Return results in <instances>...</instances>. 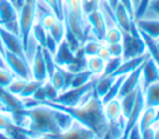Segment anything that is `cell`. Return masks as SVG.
<instances>
[{"label":"cell","mask_w":159,"mask_h":139,"mask_svg":"<svg viewBox=\"0 0 159 139\" xmlns=\"http://www.w3.org/2000/svg\"><path fill=\"white\" fill-rule=\"evenodd\" d=\"M55 139H97L94 133L86 127L75 122V124L66 132H62L57 135H52Z\"/></svg>","instance_id":"obj_12"},{"label":"cell","mask_w":159,"mask_h":139,"mask_svg":"<svg viewBox=\"0 0 159 139\" xmlns=\"http://www.w3.org/2000/svg\"><path fill=\"white\" fill-rule=\"evenodd\" d=\"M124 77H125V74H122V76H117V77H116L114 82L112 83V86H111V88L108 89V92L101 98V101H102L103 104H106L107 102H109V101H112V99L118 98V93H119L120 86H122V83H123V81H124Z\"/></svg>","instance_id":"obj_25"},{"label":"cell","mask_w":159,"mask_h":139,"mask_svg":"<svg viewBox=\"0 0 159 139\" xmlns=\"http://www.w3.org/2000/svg\"><path fill=\"white\" fill-rule=\"evenodd\" d=\"M37 139H55L52 135H41V137H39Z\"/></svg>","instance_id":"obj_53"},{"label":"cell","mask_w":159,"mask_h":139,"mask_svg":"<svg viewBox=\"0 0 159 139\" xmlns=\"http://www.w3.org/2000/svg\"><path fill=\"white\" fill-rule=\"evenodd\" d=\"M24 104H25V108L31 107L34 104H45L51 108L61 109V110L68 113L78 124L92 130L94 133V135L97 137V139H103V137L106 135V133L108 130L109 124L104 115V105H103L101 98L94 93V91L92 92V94L88 97V99L84 103H82L81 105H75V107H68V105H63V104L48 102V101L35 103L30 98L24 99Z\"/></svg>","instance_id":"obj_1"},{"label":"cell","mask_w":159,"mask_h":139,"mask_svg":"<svg viewBox=\"0 0 159 139\" xmlns=\"http://www.w3.org/2000/svg\"><path fill=\"white\" fill-rule=\"evenodd\" d=\"M0 26L19 35V12L10 0H0Z\"/></svg>","instance_id":"obj_6"},{"label":"cell","mask_w":159,"mask_h":139,"mask_svg":"<svg viewBox=\"0 0 159 139\" xmlns=\"http://www.w3.org/2000/svg\"><path fill=\"white\" fill-rule=\"evenodd\" d=\"M159 82V66L150 57L142 65V74L139 86L142 89H145L152 83Z\"/></svg>","instance_id":"obj_10"},{"label":"cell","mask_w":159,"mask_h":139,"mask_svg":"<svg viewBox=\"0 0 159 139\" xmlns=\"http://www.w3.org/2000/svg\"><path fill=\"white\" fill-rule=\"evenodd\" d=\"M19 12V32H20V38L27 57V51H29V41L31 36V29L35 24L36 20V5H31L25 2L22 7L17 11Z\"/></svg>","instance_id":"obj_4"},{"label":"cell","mask_w":159,"mask_h":139,"mask_svg":"<svg viewBox=\"0 0 159 139\" xmlns=\"http://www.w3.org/2000/svg\"><path fill=\"white\" fill-rule=\"evenodd\" d=\"M4 60H5V63H6V67L15 74V77L26 79V81L32 79L30 62L26 58H22L20 56L15 55V53H11L9 51H5Z\"/></svg>","instance_id":"obj_7"},{"label":"cell","mask_w":159,"mask_h":139,"mask_svg":"<svg viewBox=\"0 0 159 139\" xmlns=\"http://www.w3.org/2000/svg\"><path fill=\"white\" fill-rule=\"evenodd\" d=\"M63 40L66 41V43L68 45V47H70L73 52L78 51V50L81 48V46H82V42L78 40V37H77L70 29H67L66 26H65V36H63Z\"/></svg>","instance_id":"obj_31"},{"label":"cell","mask_w":159,"mask_h":139,"mask_svg":"<svg viewBox=\"0 0 159 139\" xmlns=\"http://www.w3.org/2000/svg\"><path fill=\"white\" fill-rule=\"evenodd\" d=\"M0 103L6 109V112L19 110V109L25 108L24 101L21 98H19L17 96L10 93L7 91V88L1 87V86H0Z\"/></svg>","instance_id":"obj_13"},{"label":"cell","mask_w":159,"mask_h":139,"mask_svg":"<svg viewBox=\"0 0 159 139\" xmlns=\"http://www.w3.org/2000/svg\"><path fill=\"white\" fill-rule=\"evenodd\" d=\"M43 82H40V81H36V79H29L26 83H25V86H24V88H22V91L20 92V94H19V98H21L22 101L24 99H29V98H32V96H34V93L36 92V89L42 84Z\"/></svg>","instance_id":"obj_28"},{"label":"cell","mask_w":159,"mask_h":139,"mask_svg":"<svg viewBox=\"0 0 159 139\" xmlns=\"http://www.w3.org/2000/svg\"><path fill=\"white\" fill-rule=\"evenodd\" d=\"M135 25L139 31L144 32L145 35L159 38V20H150V19H138L135 20Z\"/></svg>","instance_id":"obj_18"},{"label":"cell","mask_w":159,"mask_h":139,"mask_svg":"<svg viewBox=\"0 0 159 139\" xmlns=\"http://www.w3.org/2000/svg\"><path fill=\"white\" fill-rule=\"evenodd\" d=\"M42 57H43V61H45V66H46V71H47V76L50 77L55 70H56V63H55V60H53V55L50 53L46 48L42 47Z\"/></svg>","instance_id":"obj_36"},{"label":"cell","mask_w":159,"mask_h":139,"mask_svg":"<svg viewBox=\"0 0 159 139\" xmlns=\"http://www.w3.org/2000/svg\"><path fill=\"white\" fill-rule=\"evenodd\" d=\"M0 38L2 41L5 51H9L11 53H15V55L27 60L24 46H22V42H21V38H20L19 35H15V34L10 32L9 30L4 29L2 26H0Z\"/></svg>","instance_id":"obj_9"},{"label":"cell","mask_w":159,"mask_h":139,"mask_svg":"<svg viewBox=\"0 0 159 139\" xmlns=\"http://www.w3.org/2000/svg\"><path fill=\"white\" fill-rule=\"evenodd\" d=\"M10 1H11V2H12V4H14V2H15V0H10ZM14 6H15V5H14Z\"/></svg>","instance_id":"obj_56"},{"label":"cell","mask_w":159,"mask_h":139,"mask_svg":"<svg viewBox=\"0 0 159 139\" xmlns=\"http://www.w3.org/2000/svg\"><path fill=\"white\" fill-rule=\"evenodd\" d=\"M140 135H142V139H154V137H155V127L152 125V127L142 130Z\"/></svg>","instance_id":"obj_46"},{"label":"cell","mask_w":159,"mask_h":139,"mask_svg":"<svg viewBox=\"0 0 159 139\" xmlns=\"http://www.w3.org/2000/svg\"><path fill=\"white\" fill-rule=\"evenodd\" d=\"M43 91H45V96H46V101H48V102H53L56 98H57V96L60 94V92L50 83V81L47 79V81H45L43 82ZM45 102V101H43Z\"/></svg>","instance_id":"obj_38"},{"label":"cell","mask_w":159,"mask_h":139,"mask_svg":"<svg viewBox=\"0 0 159 139\" xmlns=\"http://www.w3.org/2000/svg\"><path fill=\"white\" fill-rule=\"evenodd\" d=\"M93 73L89 72L88 70H83L80 72L73 73V77L71 79V84L70 88H77V87H82L84 84H87L88 82H91L93 79Z\"/></svg>","instance_id":"obj_24"},{"label":"cell","mask_w":159,"mask_h":139,"mask_svg":"<svg viewBox=\"0 0 159 139\" xmlns=\"http://www.w3.org/2000/svg\"><path fill=\"white\" fill-rule=\"evenodd\" d=\"M30 67H31V73H32L34 79L40 81V82H45V81L48 79L45 61H43V57H42V47L39 46V45H36V50L34 52Z\"/></svg>","instance_id":"obj_11"},{"label":"cell","mask_w":159,"mask_h":139,"mask_svg":"<svg viewBox=\"0 0 159 139\" xmlns=\"http://www.w3.org/2000/svg\"><path fill=\"white\" fill-rule=\"evenodd\" d=\"M104 63H106V61L96 55V56L87 57L86 67H87V70L89 72L93 73V76H101L103 73V70H104Z\"/></svg>","instance_id":"obj_26"},{"label":"cell","mask_w":159,"mask_h":139,"mask_svg":"<svg viewBox=\"0 0 159 139\" xmlns=\"http://www.w3.org/2000/svg\"><path fill=\"white\" fill-rule=\"evenodd\" d=\"M119 4L128 11V14L134 19V7H133V2L132 0H118Z\"/></svg>","instance_id":"obj_47"},{"label":"cell","mask_w":159,"mask_h":139,"mask_svg":"<svg viewBox=\"0 0 159 139\" xmlns=\"http://www.w3.org/2000/svg\"><path fill=\"white\" fill-rule=\"evenodd\" d=\"M47 30L37 21H35L32 29H31V35L34 36V38L36 40V45L41 46V47H45V43H46V38H47Z\"/></svg>","instance_id":"obj_27"},{"label":"cell","mask_w":159,"mask_h":139,"mask_svg":"<svg viewBox=\"0 0 159 139\" xmlns=\"http://www.w3.org/2000/svg\"><path fill=\"white\" fill-rule=\"evenodd\" d=\"M150 1H152V0H140V1H139L138 6H137L135 10H134V20L142 19V17L144 16V12L148 10Z\"/></svg>","instance_id":"obj_41"},{"label":"cell","mask_w":159,"mask_h":139,"mask_svg":"<svg viewBox=\"0 0 159 139\" xmlns=\"http://www.w3.org/2000/svg\"><path fill=\"white\" fill-rule=\"evenodd\" d=\"M113 11H114L116 25L120 29V31H123V32H129V31H130L132 22L134 21V19L128 14V11H127L120 4H118Z\"/></svg>","instance_id":"obj_17"},{"label":"cell","mask_w":159,"mask_h":139,"mask_svg":"<svg viewBox=\"0 0 159 139\" xmlns=\"http://www.w3.org/2000/svg\"><path fill=\"white\" fill-rule=\"evenodd\" d=\"M48 6L50 11L58 19L63 21V4L61 0H43Z\"/></svg>","instance_id":"obj_35"},{"label":"cell","mask_w":159,"mask_h":139,"mask_svg":"<svg viewBox=\"0 0 159 139\" xmlns=\"http://www.w3.org/2000/svg\"><path fill=\"white\" fill-rule=\"evenodd\" d=\"M155 127V137L154 139H159V127L158 125H154Z\"/></svg>","instance_id":"obj_52"},{"label":"cell","mask_w":159,"mask_h":139,"mask_svg":"<svg viewBox=\"0 0 159 139\" xmlns=\"http://www.w3.org/2000/svg\"><path fill=\"white\" fill-rule=\"evenodd\" d=\"M122 41V31L117 25H112L111 27H107L106 36L103 43L109 45V43H116Z\"/></svg>","instance_id":"obj_30"},{"label":"cell","mask_w":159,"mask_h":139,"mask_svg":"<svg viewBox=\"0 0 159 139\" xmlns=\"http://www.w3.org/2000/svg\"><path fill=\"white\" fill-rule=\"evenodd\" d=\"M143 93H144L145 107H153V108L159 107V82L148 86L145 89H143Z\"/></svg>","instance_id":"obj_21"},{"label":"cell","mask_w":159,"mask_h":139,"mask_svg":"<svg viewBox=\"0 0 159 139\" xmlns=\"http://www.w3.org/2000/svg\"><path fill=\"white\" fill-rule=\"evenodd\" d=\"M48 81L50 83L61 93L65 91V79H63V76H62V72H61V68L57 66L55 72L48 77Z\"/></svg>","instance_id":"obj_34"},{"label":"cell","mask_w":159,"mask_h":139,"mask_svg":"<svg viewBox=\"0 0 159 139\" xmlns=\"http://www.w3.org/2000/svg\"><path fill=\"white\" fill-rule=\"evenodd\" d=\"M97 56L101 57V58L104 60V61H107V60H109V58L112 57L106 43H102V45H101V47H99V50H98V52H97Z\"/></svg>","instance_id":"obj_45"},{"label":"cell","mask_w":159,"mask_h":139,"mask_svg":"<svg viewBox=\"0 0 159 139\" xmlns=\"http://www.w3.org/2000/svg\"><path fill=\"white\" fill-rule=\"evenodd\" d=\"M102 43H103V42L96 40V38H89V40H87V41L82 45V50H83V53L86 55V57L96 56Z\"/></svg>","instance_id":"obj_32"},{"label":"cell","mask_w":159,"mask_h":139,"mask_svg":"<svg viewBox=\"0 0 159 139\" xmlns=\"http://www.w3.org/2000/svg\"><path fill=\"white\" fill-rule=\"evenodd\" d=\"M86 20L89 25L91 32L93 35V38L103 42L104 41V36H106V31H107V22L104 19L103 12L101 11V9H97L89 14L86 15Z\"/></svg>","instance_id":"obj_8"},{"label":"cell","mask_w":159,"mask_h":139,"mask_svg":"<svg viewBox=\"0 0 159 139\" xmlns=\"http://www.w3.org/2000/svg\"><path fill=\"white\" fill-rule=\"evenodd\" d=\"M26 128L40 135H57L61 133L55 122L53 108L45 104H34L24 109Z\"/></svg>","instance_id":"obj_2"},{"label":"cell","mask_w":159,"mask_h":139,"mask_svg":"<svg viewBox=\"0 0 159 139\" xmlns=\"http://www.w3.org/2000/svg\"><path fill=\"white\" fill-rule=\"evenodd\" d=\"M0 68H7L6 67V63H5V60L2 57V55L0 53Z\"/></svg>","instance_id":"obj_51"},{"label":"cell","mask_w":159,"mask_h":139,"mask_svg":"<svg viewBox=\"0 0 159 139\" xmlns=\"http://www.w3.org/2000/svg\"><path fill=\"white\" fill-rule=\"evenodd\" d=\"M150 10H153L154 12H157L159 15V0H152L150 4H149V7Z\"/></svg>","instance_id":"obj_49"},{"label":"cell","mask_w":159,"mask_h":139,"mask_svg":"<svg viewBox=\"0 0 159 139\" xmlns=\"http://www.w3.org/2000/svg\"><path fill=\"white\" fill-rule=\"evenodd\" d=\"M114 79H116V77H113V76H101L98 79L94 81V87H93L94 93L99 98H102L108 92V89L111 88Z\"/></svg>","instance_id":"obj_22"},{"label":"cell","mask_w":159,"mask_h":139,"mask_svg":"<svg viewBox=\"0 0 159 139\" xmlns=\"http://www.w3.org/2000/svg\"><path fill=\"white\" fill-rule=\"evenodd\" d=\"M63 1V7H66L67 10H71L78 15H83L82 12V0H62Z\"/></svg>","instance_id":"obj_40"},{"label":"cell","mask_w":159,"mask_h":139,"mask_svg":"<svg viewBox=\"0 0 159 139\" xmlns=\"http://www.w3.org/2000/svg\"><path fill=\"white\" fill-rule=\"evenodd\" d=\"M57 47H58V43L47 34V38H46V43H45V47L43 48H46L50 53H52V55H55V52H56V50H57Z\"/></svg>","instance_id":"obj_43"},{"label":"cell","mask_w":159,"mask_h":139,"mask_svg":"<svg viewBox=\"0 0 159 139\" xmlns=\"http://www.w3.org/2000/svg\"><path fill=\"white\" fill-rule=\"evenodd\" d=\"M108 50H109V53L112 57H122L123 55V46H122V42H116V43H109L107 45Z\"/></svg>","instance_id":"obj_42"},{"label":"cell","mask_w":159,"mask_h":139,"mask_svg":"<svg viewBox=\"0 0 159 139\" xmlns=\"http://www.w3.org/2000/svg\"><path fill=\"white\" fill-rule=\"evenodd\" d=\"M25 2L31 4V5H36L37 4V0H25Z\"/></svg>","instance_id":"obj_54"},{"label":"cell","mask_w":159,"mask_h":139,"mask_svg":"<svg viewBox=\"0 0 159 139\" xmlns=\"http://www.w3.org/2000/svg\"><path fill=\"white\" fill-rule=\"evenodd\" d=\"M93 87H94V79H92L91 82H88L87 84H84V86H82V87L68 88V89L61 92L53 102H55V103L63 104V105H68V107L81 105V104L84 103V102L88 99V97L92 94Z\"/></svg>","instance_id":"obj_5"},{"label":"cell","mask_w":159,"mask_h":139,"mask_svg":"<svg viewBox=\"0 0 159 139\" xmlns=\"http://www.w3.org/2000/svg\"><path fill=\"white\" fill-rule=\"evenodd\" d=\"M140 74H142V66H139L138 68H135L134 71L129 72L128 74H125L124 77V81L120 86V89H119V93H118V98L128 94L129 92L134 91L138 86H139V82H140Z\"/></svg>","instance_id":"obj_14"},{"label":"cell","mask_w":159,"mask_h":139,"mask_svg":"<svg viewBox=\"0 0 159 139\" xmlns=\"http://www.w3.org/2000/svg\"><path fill=\"white\" fill-rule=\"evenodd\" d=\"M137 88H138V87H137ZM137 88H135L134 91L129 92L128 94H125V96H123V97L118 98V99H119V102H120L122 115H123V118H124V119L130 114V112H132V109H133V107H134L135 98H137Z\"/></svg>","instance_id":"obj_23"},{"label":"cell","mask_w":159,"mask_h":139,"mask_svg":"<svg viewBox=\"0 0 159 139\" xmlns=\"http://www.w3.org/2000/svg\"><path fill=\"white\" fill-rule=\"evenodd\" d=\"M157 122V108L153 107H145V109L142 112L139 119H138V128L139 130H144L152 125H154Z\"/></svg>","instance_id":"obj_20"},{"label":"cell","mask_w":159,"mask_h":139,"mask_svg":"<svg viewBox=\"0 0 159 139\" xmlns=\"http://www.w3.org/2000/svg\"><path fill=\"white\" fill-rule=\"evenodd\" d=\"M104 105V115L108 120V124L109 123H114V122H118L120 119H124L123 115H122V108H120V102L118 98L116 99H112L109 102H107Z\"/></svg>","instance_id":"obj_19"},{"label":"cell","mask_w":159,"mask_h":139,"mask_svg":"<svg viewBox=\"0 0 159 139\" xmlns=\"http://www.w3.org/2000/svg\"><path fill=\"white\" fill-rule=\"evenodd\" d=\"M15 78V74L9 70V68H0V86L1 87H7L12 79Z\"/></svg>","instance_id":"obj_39"},{"label":"cell","mask_w":159,"mask_h":139,"mask_svg":"<svg viewBox=\"0 0 159 139\" xmlns=\"http://www.w3.org/2000/svg\"><path fill=\"white\" fill-rule=\"evenodd\" d=\"M128 139H142L140 130H139L138 125H135V127L130 130V133H129V135H128Z\"/></svg>","instance_id":"obj_48"},{"label":"cell","mask_w":159,"mask_h":139,"mask_svg":"<svg viewBox=\"0 0 159 139\" xmlns=\"http://www.w3.org/2000/svg\"><path fill=\"white\" fill-rule=\"evenodd\" d=\"M75 57V52L68 47V45L66 43L65 40H62L60 43H58V47L53 55V60H55V63L56 66H60V67H66L67 65L71 63V61L73 60Z\"/></svg>","instance_id":"obj_16"},{"label":"cell","mask_w":159,"mask_h":139,"mask_svg":"<svg viewBox=\"0 0 159 139\" xmlns=\"http://www.w3.org/2000/svg\"><path fill=\"white\" fill-rule=\"evenodd\" d=\"M122 62H123V58L122 57H111L109 60L106 61L104 70H103V73L101 76H112L119 68V66L122 65Z\"/></svg>","instance_id":"obj_33"},{"label":"cell","mask_w":159,"mask_h":139,"mask_svg":"<svg viewBox=\"0 0 159 139\" xmlns=\"http://www.w3.org/2000/svg\"><path fill=\"white\" fill-rule=\"evenodd\" d=\"M11 118L7 112H4V110H0V130H5V128L11 123Z\"/></svg>","instance_id":"obj_44"},{"label":"cell","mask_w":159,"mask_h":139,"mask_svg":"<svg viewBox=\"0 0 159 139\" xmlns=\"http://www.w3.org/2000/svg\"><path fill=\"white\" fill-rule=\"evenodd\" d=\"M47 32L57 43H60L65 36V22L62 20H56V22L47 30Z\"/></svg>","instance_id":"obj_29"},{"label":"cell","mask_w":159,"mask_h":139,"mask_svg":"<svg viewBox=\"0 0 159 139\" xmlns=\"http://www.w3.org/2000/svg\"><path fill=\"white\" fill-rule=\"evenodd\" d=\"M150 57V55L148 52H145L144 55L142 56H138V57H133V58H129V60H124L122 62V65L119 66V68L112 74L113 77H117V76H122V74H128L129 72L134 71L135 68H138L139 66H142L148 58Z\"/></svg>","instance_id":"obj_15"},{"label":"cell","mask_w":159,"mask_h":139,"mask_svg":"<svg viewBox=\"0 0 159 139\" xmlns=\"http://www.w3.org/2000/svg\"><path fill=\"white\" fill-rule=\"evenodd\" d=\"M139 1H140V0H132V2H133V7H134V10H135V7L138 6V4H139Z\"/></svg>","instance_id":"obj_55"},{"label":"cell","mask_w":159,"mask_h":139,"mask_svg":"<svg viewBox=\"0 0 159 139\" xmlns=\"http://www.w3.org/2000/svg\"><path fill=\"white\" fill-rule=\"evenodd\" d=\"M26 82H27L26 79L15 77V78L12 79V82H11L6 88H7V91H9L10 93H12V94H15V96L19 97V94H20V92L22 91V88H24V86H25Z\"/></svg>","instance_id":"obj_37"},{"label":"cell","mask_w":159,"mask_h":139,"mask_svg":"<svg viewBox=\"0 0 159 139\" xmlns=\"http://www.w3.org/2000/svg\"><path fill=\"white\" fill-rule=\"evenodd\" d=\"M120 42L123 46V55H122L123 61L142 56L147 52L145 42L142 37L140 31L138 30V27L135 25V20L132 22L129 32L122 31V41Z\"/></svg>","instance_id":"obj_3"},{"label":"cell","mask_w":159,"mask_h":139,"mask_svg":"<svg viewBox=\"0 0 159 139\" xmlns=\"http://www.w3.org/2000/svg\"><path fill=\"white\" fill-rule=\"evenodd\" d=\"M106 2L109 5V7H111L112 10H114V9H116V6L119 4V1H118V0H106Z\"/></svg>","instance_id":"obj_50"}]
</instances>
